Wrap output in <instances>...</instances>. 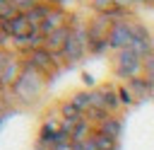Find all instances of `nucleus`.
I'll list each match as a JSON object with an SVG mask.
<instances>
[{"label":"nucleus","mask_w":154,"mask_h":150,"mask_svg":"<svg viewBox=\"0 0 154 150\" xmlns=\"http://www.w3.org/2000/svg\"><path fill=\"white\" fill-rule=\"evenodd\" d=\"M51 7H53L51 2H41V5H36V7L31 10V12H26V19H29V22H31V24H34V27L38 29V24H41V22H43V19L48 17Z\"/></svg>","instance_id":"nucleus-15"},{"label":"nucleus","mask_w":154,"mask_h":150,"mask_svg":"<svg viewBox=\"0 0 154 150\" xmlns=\"http://www.w3.org/2000/svg\"><path fill=\"white\" fill-rule=\"evenodd\" d=\"M142 77L154 87V53L149 58H144V63H142Z\"/></svg>","instance_id":"nucleus-19"},{"label":"nucleus","mask_w":154,"mask_h":150,"mask_svg":"<svg viewBox=\"0 0 154 150\" xmlns=\"http://www.w3.org/2000/svg\"><path fill=\"white\" fill-rule=\"evenodd\" d=\"M58 116L63 119V121H70V123H77V121H82L84 119V114L67 99V102H63L60 106H58Z\"/></svg>","instance_id":"nucleus-14"},{"label":"nucleus","mask_w":154,"mask_h":150,"mask_svg":"<svg viewBox=\"0 0 154 150\" xmlns=\"http://www.w3.org/2000/svg\"><path fill=\"white\" fill-rule=\"evenodd\" d=\"M41 2H46V0H12V5L17 7V12L19 15H26V12H31L36 5H41Z\"/></svg>","instance_id":"nucleus-18"},{"label":"nucleus","mask_w":154,"mask_h":150,"mask_svg":"<svg viewBox=\"0 0 154 150\" xmlns=\"http://www.w3.org/2000/svg\"><path fill=\"white\" fill-rule=\"evenodd\" d=\"M125 85L132 90V94H135V99H137V102H147V99H152V97H154V87H152L142 75H137V77L128 80Z\"/></svg>","instance_id":"nucleus-13"},{"label":"nucleus","mask_w":154,"mask_h":150,"mask_svg":"<svg viewBox=\"0 0 154 150\" xmlns=\"http://www.w3.org/2000/svg\"><path fill=\"white\" fill-rule=\"evenodd\" d=\"M48 82H51V80H48L46 75H41L38 70H34L31 65L24 63L19 77H17V80L12 82V87L7 90L12 104H36V102L41 99L43 90L48 87Z\"/></svg>","instance_id":"nucleus-1"},{"label":"nucleus","mask_w":154,"mask_h":150,"mask_svg":"<svg viewBox=\"0 0 154 150\" xmlns=\"http://www.w3.org/2000/svg\"><path fill=\"white\" fill-rule=\"evenodd\" d=\"M7 2H10V0H0V15H2V10L7 7Z\"/></svg>","instance_id":"nucleus-25"},{"label":"nucleus","mask_w":154,"mask_h":150,"mask_svg":"<svg viewBox=\"0 0 154 150\" xmlns=\"http://www.w3.org/2000/svg\"><path fill=\"white\" fill-rule=\"evenodd\" d=\"M5 39H7V34H5V27H2V22H0V46H2Z\"/></svg>","instance_id":"nucleus-24"},{"label":"nucleus","mask_w":154,"mask_h":150,"mask_svg":"<svg viewBox=\"0 0 154 150\" xmlns=\"http://www.w3.org/2000/svg\"><path fill=\"white\" fill-rule=\"evenodd\" d=\"M67 19H70V15H67V10H60V7H51V12H48V17L38 24V34L41 36H48L51 31H55V29H60V27H65L67 24Z\"/></svg>","instance_id":"nucleus-9"},{"label":"nucleus","mask_w":154,"mask_h":150,"mask_svg":"<svg viewBox=\"0 0 154 150\" xmlns=\"http://www.w3.org/2000/svg\"><path fill=\"white\" fill-rule=\"evenodd\" d=\"M72 148H75V150H96V145H94L91 138H87V140H82V143H72Z\"/></svg>","instance_id":"nucleus-20"},{"label":"nucleus","mask_w":154,"mask_h":150,"mask_svg":"<svg viewBox=\"0 0 154 150\" xmlns=\"http://www.w3.org/2000/svg\"><path fill=\"white\" fill-rule=\"evenodd\" d=\"M48 150H75V148H72V140H60V143L51 145Z\"/></svg>","instance_id":"nucleus-21"},{"label":"nucleus","mask_w":154,"mask_h":150,"mask_svg":"<svg viewBox=\"0 0 154 150\" xmlns=\"http://www.w3.org/2000/svg\"><path fill=\"white\" fill-rule=\"evenodd\" d=\"M67 27H70V36H67V44H65L60 58H63L65 65H75L84 56H89V48H87V22H82L77 15H70Z\"/></svg>","instance_id":"nucleus-2"},{"label":"nucleus","mask_w":154,"mask_h":150,"mask_svg":"<svg viewBox=\"0 0 154 150\" xmlns=\"http://www.w3.org/2000/svg\"><path fill=\"white\" fill-rule=\"evenodd\" d=\"M70 102H72L82 114H87V109L91 106V102H89V90H84V92H75V94L70 97Z\"/></svg>","instance_id":"nucleus-17"},{"label":"nucleus","mask_w":154,"mask_h":150,"mask_svg":"<svg viewBox=\"0 0 154 150\" xmlns=\"http://www.w3.org/2000/svg\"><path fill=\"white\" fill-rule=\"evenodd\" d=\"M113 19H108L106 15H94L87 22V48L89 56H101V53H111L108 51V31H111Z\"/></svg>","instance_id":"nucleus-3"},{"label":"nucleus","mask_w":154,"mask_h":150,"mask_svg":"<svg viewBox=\"0 0 154 150\" xmlns=\"http://www.w3.org/2000/svg\"><path fill=\"white\" fill-rule=\"evenodd\" d=\"M142 63H144V58H140L132 48H123V51L113 53V75L118 80L128 82L137 75H142Z\"/></svg>","instance_id":"nucleus-6"},{"label":"nucleus","mask_w":154,"mask_h":150,"mask_svg":"<svg viewBox=\"0 0 154 150\" xmlns=\"http://www.w3.org/2000/svg\"><path fill=\"white\" fill-rule=\"evenodd\" d=\"M46 2H51V5H55V7H60V10H67L75 0H46Z\"/></svg>","instance_id":"nucleus-22"},{"label":"nucleus","mask_w":154,"mask_h":150,"mask_svg":"<svg viewBox=\"0 0 154 150\" xmlns=\"http://www.w3.org/2000/svg\"><path fill=\"white\" fill-rule=\"evenodd\" d=\"M82 80H84V85L94 87V77H91V75H87V73H84V75H82Z\"/></svg>","instance_id":"nucleus-23"},{"label":"nucleus","mask_w":154,"mask_h":150,"mask_svg":"<svg viewBox=\"0 0 154 150\" xmlns=\"http://www.w3.org/2000/svg\"><path fill=\"white\" fill-rule=\"evenodd\" d=\"M118 99H120V106H123V109H130V106L140 104V102L135 99L132 90H130V87H128L125 82H120V85H118Z\"/></svg>","instance_id":"nucleus-16"},{"label":"nucleus","mask_w":154,"mask_h":150,"mask_svg":"<svg viewBox=\"0 0 154 150\" xmlns=\"http://www.w3.org/2000/svg\"><path fill=\"white\" fill-rule=\"evenodd\" d=\"M96 131H101V133H106L108 138H113V140H118V143H120L123 131H125V123H123V119L116 114V116H106V119L96 126Z\"/></svg>","instance_id":"nucleus-12"},{"label":"nucleus","mask_w":154,"mask_h":150,"mask_svg":"<svg viewBox=\"0 0 154 150\" xmlns=\"http://www.w3.org/2000/svg\"><path fill=\"white\" fill-rule=\"evenodd\" d=\"M89 102H91L89 109H99V111H106V114H113V116L123 109L120 106V99H118V85H113V82L91 87L89 90Z\"/></svg>","instance_id":"nucleus-5"},{"label":"nucleus","mask_w":154,"mask_h":150,"mask_svg":"<svg viewBox=\"0 0 154 150\" xmlns=\"http://www.w3.org/2000/svg\"><path fill=\"white\" fill-rule=\"evenodd\" d=\"M2 27H5V34H7L10 39H19V36H26V34L36 31V27L26 19V15H17V17H12L10 22H2Z\"/></svg>","instance_id":"nucleus-10"},{"label":"nucleus","mask_w":154,"mask_h":150,"mask_svg":"<svg viewBox=\"0 0 154 150\" xmlns=\"http://www.w3.org/2000/svg\"><path fill=\"white\" fill-rule=\"evenodd\" d=\"M67 36H70V27L65 24V27L51 31L48 36H43V48L51 51V53H55V56H60L63 48H65V44H67Z\"/></svg>","instance_id":"nucleus-11"},{"label":"nucleus","mask_w":154,"mask_h":150,"mask_svg":"<svg viewBox=\"0 0 154 150\" xmlns=\"http://www.w3.org/2000/svg\"><path fill=\"white\" fill-rule=\"evenodd\" d=\"M128 19H130V17H125V19H116V22L111 24V31H108V51H111V53H118V51H123V48L130 46L132 34H130V24H128Z\"/></svg>","instance_id":"nucleus-8"},{"label":"nucleus","mask_w":154,"mask_h":150,"mask_svg":"<svg viewBox=\"0 0 154 150\" xmlns=\"http://www.w3.org/2000/svg\"><path fill=\"white\" fill-rule=\"evenodd\" d=\"M22 68H24V60L19 53L0 48V90H10L12 82L19 77Z\"/></svg>","instance_id":"nucleus-7"},{"label":"nucleus","mask_w":154,"mask_h":150,"mask_svg":"<svg viewBox=\"0 0 154 150\" xmlns=\"http://www.w3.org/2000/svg\"><path fill=\"white\" fill-rule=\"evenodd\" d=\"M22 60H24L26 65H31L34 70H38L41 75H46L48 80H53V77L65 68L63 58H60V56H55V53H51V51H46V48L29 51V53H24V56H22Z\"/></svg>","instance_id":"nucleus-4"}]
</instances>
